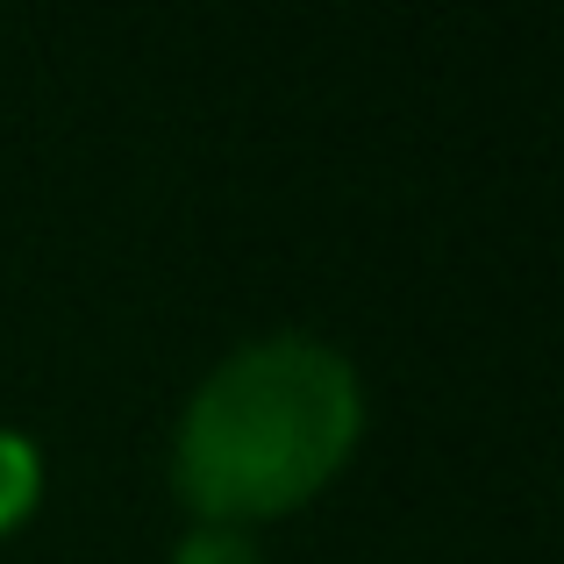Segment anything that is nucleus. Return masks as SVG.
<instances>
[{
	"label": "nucleus",
	"mask_w": 564,
	"mask_h": 564,
	"mask_svg": "<svg viewBox=\"0 0 564 564\" xmlns=\"http://www.w3.org/2000/svg\"><path fill=\"white\" fill-rule=\"evenodd\" d=\"M365 436V386L336 344L301 329L229 350L180 408L172 494L193 522L258 529L307 508Z\"/></svg>",
	"instance_id": "1"
},
{
	"label": "nucleus",
	"mask_w": 564,
	"mask_h": 564,
	"mask_svg": "<svg viewBox=\"0 0 564 564\" xmlns=\"http://www.w3.org/2000/svg\"><path fill=\"white\" fill-rule=\"evenodd\" d=\"M36 500H43V451L22 429H0V536H14L36 514Z\"/></svg>",
	"instance_id": "2"
},
{
	"label": "nucleus",
	"mask_w": 564,
	"mask_h": 564,
	"mask_svg": "<svg viewBox=\"0 0 564 564\" xmlns=\"http://www.w3.org/2000/svg\"><path fill=\"white\" fill-rule=\"evenodd\" d=\"M172 564H264L250 529H215V522H193L180 543H172Z\"/></svg>",
	"instance_id": "3"
}]
</instances>
